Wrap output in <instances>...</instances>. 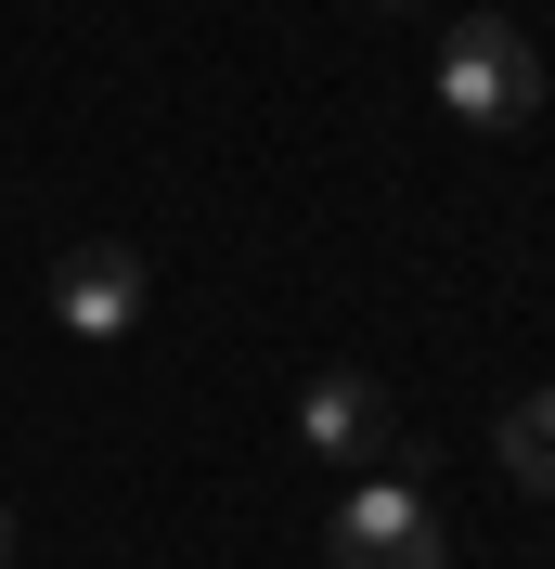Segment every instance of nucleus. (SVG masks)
Returning a JSON list of instances; mask_svg holds the SVG:
<instances>
[{
	"label": "nucleus",
	"mask_w": 555,
	"mask_h": 569,
	"mask_svg": "<svg viewBox=\"0 0 555 569\" xmlns=\"http://www.w3.org/2000/svg\"><path fill=\"white\" fill-rule=\"evenodd\" d=\"M375 13H414V0H375Z\"/></svg>",
	"instance_id": "obj_6"
},
{
	"label": "nucleus",
	"mask_w": 555,
	"mask_h": 569,
	"mask_svg": "<svg viewBox=\"0 0 555 569\" xmlns=\"http://www.w3.org/2000/svg\"><path fill=\"white\" fill-rule=\"evenodd\" d=\"M323 557H336V569H440V518H426L414 479H362V492L336 505Z\"/></svg>",
	"instance_id": "obj_2"
},
{
	"label": "nucleus",
	"mask_w": 555,
	"mask_h": 569,
	"mask_svg": "<svg viewBox=\"0 0 555 569\" xmlns=\"http://www.w3.org/2000/svg\"><path fill=\"white\" fill-rule=\"evenodd\" d=\"M297 440H311L323 466H375L387 453V389H375V376H323V389H297Z\"/></svg>",
	"instance_id": "obj_4"
},
{
	"label": "nucleus",
	"mask_w": 555,
	"mask_h": 569,
	"mask_svg": "<svg viewBox=\"0 0 555 569\" xmlns=\"http://www.w3.org/2000/svg\"><path fill=\"white\" fill-rule=\"evenodd\" d=\"M0 569H13V505H0Z\"/></svg>",
	"instance_id": "obj_5"
},
{
	"label": "nucleus",
	"mask_w": 555,
	"mask_h": 569,
	"mask_svg": "<svg viewBox=\"0 0 555 569\" xmlns=\"http://www.w3.org/2000/svg\"><path fill=\"white\" fill-rule=\"evenodd\" d=\"M543 427H555V389H543Z\"/></svg>",
	"instance_id": "obj_7"
},
{
	"label": "nucleus",
	"mask_w": 555,
	"mask_h": 569,
	"mask_svg": "<svg viewBox=\"0 0 555 569\" xmlns=\"http://www.w3.org/2000/svg\"><path fill=\"white\" fill-rule=\"evenodd\" d=\"M52 311H65L78 337H130L142 323V259L130 247H65L52 259Z\"/></svg>",
	"instance_id": "obj_3"
},
{
	"label": "nucleus",
	"mask_w": 555,
	"mask_h": 569,
	"mask_svg": "<svg viewBox=\"0 0 555 569\" xmlns=\"http://www.w3.org/2000/svg\"><path fill=\"white\" fill-rule=\"evenodd\" d=\"M440 104L465 117V130H517V117L543 104V52L517 39V13H465V27L440 39Z\"/></svg>",
	"instance_id": "obj_1"
}]
</instances>
